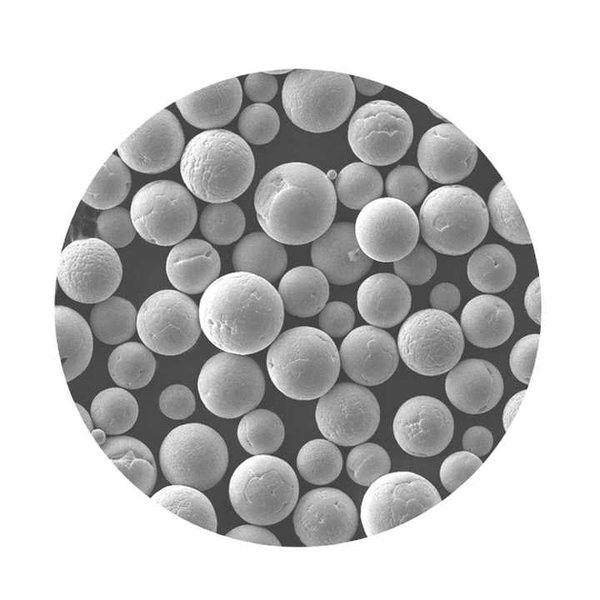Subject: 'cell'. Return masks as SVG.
Returning <instances> with one entry per match:
<instances>
[{"label": "cell", "instance_id": "cell-36", "mask_svg": "<svg viewBox=\"0 0 600 600\" xmlns=\"http://www.w3.org/2000/svg\"><path fill=\"white\" fill-rule=\"evenodd\" d=\"M151 499L182 517L212 532L217 531V517L210 500L197 488L172 484L151 496Z\"/></svg>", "mask_w": 600, "mask_h": 600}, {"label": "cell", "instance_id": "cell-27", "mask_svg": "<svg viewBox=\"0 0 600 600\" xmlns=\"http://www.w3.org/2000/svg\"><path fill=\"white\" fill-rule=\"evenodd\" d=\"M241 103V84L232 78L187 95L179 99L176 106L189 124L210 130L231 122Z\"/></svg>", "mask_w": 600, "mask_h": 600}, {"label": "cell", "instance_id": "cell-10", "mask_svg": "<svg viewBox=\"0 0 600 600\" xmlns=\"http://www.w3.org/2000/svg\"><path fill=\"white\" fill-rule=\"evenodd\" d=\"M197 386L200 399L210 412L232 419L258 406L264 396L265 379L252 358L223 351L202 366Z\"/></svg>", "mask_w": 600, "mask_h": 600}, {"label": "cell", "instance_id": "cell-9", "mask_svg": "<svg viewBox=\"0 0 600 600\" xmlns=\"http://www.w3.org/2000/svg\"><path fill=\"white\" fill-rule=\"evenodd\" d=\"M397 348L403 362L424 376L451 370L464 351V335L449 313L434 309L415 312L402 324Z\"/></svg>", "mask_w": 600, "mask_h": 600}, {"label": "cell", "instance_id": "cell-7", "mask_svg": "<svg viewBox=\"0 0 600 600\" xmlns=\"http://www.w3.org/2000/svg\"><path fill=\"white\" fill-rule=\"evenodd\" d=\"M355 103L352 78L343 73L294 70L282 88V104L297 127L312 133L331 131L350 115Z\"/></svg>", "mask_w": 600, "mask_h": 600}, {"label": "cell", "instance_id": "cell-20", "mask_svg": "<svg viewBox=\"0 0 600 600\" xmlns=\"http://www.w3.org/2000/svg\"><path fill=\"white\" fill-rule=\"evenodd\" d=\"M117 151L122 161L137 172H164L182 157V126L171 111L164 109L124 140Z\"/></svg>", "mask_w": 600, "mask_h": 600}, {"label": "cell", "instance_id": "cell-5", "mask_svg": "<svg viewBox=\"0 0 600 600\" xmlns=\"http://www.w3.org/2000/svg\"><path fill=\"white\" fill-rule=\"evenodd\" d=\"M420 230L436 252L458 256L474 249L485 238L489 213L482 197L463 185L436 188L423 200Z\"/></svg>", "mask_w": 600, "mask_h": 600}, {"label": "cell", "instance_id": "cell-42", "mask_svg": "<svg viewBox=\"0 0 600 600\" xmlns=\"http://www.w3.org/2000/svg\"><path fill=\"white\" fill-rule=\"evenodd\" d=\"M487 209L492 226L500 236L516 244L531 243L524 219L504 181L491 190Z\"/></svg>", "mask_w": 600, "mask_h": 600}, {"label": "cell", "instance_id": "cell-4", "mask_svg": "<svg viewBox=\"0 0 600 600\" xmlns=\"http://www.w3.org/2000/svg\"><path fill=\"white\" fill-rule=\"evenodd\" d=\"M266 365L271 381L285 396L313 400L334 386L340 355L325 332L301 326L283 332L273 341Z\"/></svg>", "mask_w": 600, "mask_h": 600}, {"label": "cell", "instance_id": "cell-25", "mask_svg": "<svg viewBox=\"0 0 600 600\" xmlns=\"http://www.w3.org/2000/svg\"><path fill=\"white\" fill-rule=\"evenodd\" d=\"M356 298L362 318L378 328H390L402 322L412 304L406 282L390 273H377L366 278L359 286Z\"/></svg>", "mask_w": 600, "mask_h": 600}, {"label": "cell", "instance_id": "cell-59", "mask_svg": "<svg viewBox=\"0 0 600 600\" xmlns=\"http://www.w3.org/2000/svg\"><path fill=\"white\" fill-rule=\"evenodd\" d=\"M353 83L358 92L367 96L376 95L384 88L383 84L356 76L353 79Z\"/></svg>", "mask_w": 600, "mask_h": 600}, {"label": "cell", "instance_id": "cell-57", "mask_svg": "<svg viewBox=\"0 0 600 600\" xmlns=\"http://www.w3.org/2000/svg\"><path fill=\"white\" fill-rule=\"evenodd\" d=\"M524 305L530 318L538 325L541 323V293L540 281L536 277L528 286L525 296Z\"/></svg>", "mask_w": 600, "mask_h": 600}, {"label": "cell", "instance_id": "cell-44", "mask_svg": "<svg viewBox=\"0 0 600 600\" xmlns=\"http://www.w3.org/2000/svg\"><path fill=\"white\" fill-rule=\"evenodd\" d=\"M346 468L349 477L355 483L370 486L379 477L389 472L391 460L387 451L380 445L361 443L348 454Z\"/></svg>", "mask_w": 600, "mask_h": 600}, {"label": "cell", "instance_id": "cell-35", "mask_svg": "<svg viewBox=\"0 0 600 600\" xmlns=\"http://www.w3.org/2000/svg\"><path fill=\"white\" fill-rule=\"evenodd\" d=\"M108 370L117 385L138 389L151 381L156 370V360L148 347L138 342H127L111 352Z\"/></svg>", "mask_w": 600, "mask_h": 600}, {"label": "cell", "instance_id": "cell-61", "mask_svg": "<svg viewBox=\"0 0 600 600\" xmlns=\"http://www.w3.org/2000/svg\"><path fill=\"white\" fill-rule=\"evenodd\" d=\"M92 436L96 440V442L101 446L106 441V432L100 428L93 429L91 431Z\"/></svg>", "mask_w": 600, "mask_h": 600}, {"label": "cell", "instance_id": "cell-17", "mask_svg": "<svg viewBox=\"0 0 600 600\" xmlns=\"http://www.w3.org/2000/svg\"><path fill=\"white\" fill-rule=\"evenodd\" d=\"M315 419L321 434L342 446L364 443L377 430L380 406L374 394L364 386L339 383L322 395Z\"/></svg>", "mask_w": 600, "mask_h": 600}, {"label": "cell", "instance_id": "cell-56", "mask_svg": "<svg viewBox=\"0 0 600 600\" xmlns=\"http://www.w3.org/2000/svg\"><path fill=\"white\" fill-rule=\"evenodd\" d=\"M226 536L259 544L281 545L278 538L269 530L254 525H242L236 527L229 531Z\"/></svg>", "mask_w": 600, "mask_h": 600}, {"label": "cell", "instance_id": "cell-60", "mask_svg": "<svg viewBox=\"0 0 600 600\" xmlns=\"http://www.w3.org/2000/svg\"><path fill=\"white\" fill-rule=\"evenodd\" d=\"M76 406L83 418V420L85 421L88 429L90 430V432L93 430V423H92V418L90 417V415L88 414V412L86 411L85 408H83L80 404L76 403Z\"/></svg>", "mask_w": 600, "mask_h": 600}, {"label": "cell", "instance_id": "cell-15", "mask_svg": "<svg viewBox=\"0 0 600 600\" xmlns=\"http://www.w3.org/2000/svg\"><path fill=\"white\" fill-rule=\"evenodd\" d=\"M199 310L186 294L165 289L149 296L137 314V332L150 350L174 356L189 350L201 333Z\"/></svg>", "mask_w": 600, "mask_h": 600}, {"label": "cell", "instance_id": "cell-47", "mask_svg": "<svg viewBox=\"0 0 600 600\" xmlns=\"http://www.w3.org/2000/svg\"><path fill=\"white\" fill-rule=\"evenodd\" d=\"M97 232L113 248L127 246L136 235L130 212L123 207L102 211L97 217Z\"/></svg>", "mask_w": 600, "mask_h": 600}, {"label": "cell", "instance_id": "cell-62", "mask_svg": "<svg viewBox=\"0 0 600 600\" xmlns=\"http://www.w3.org/2000/svg\"><path fill=\"white\" fill-rule=\"evenodd\" d=\"M327 176H328V178L331 180V179H336V177H337V174H336V172H335L334 170H330V171L327 173Z\"/></svg>", "mask_w": 600, "mask_h": 600}, {"label": "cell", "instance_id": "cell-45", "mask_svg": "<svg viewBox=\"0 0 600 600\" xmlns=\"http://www.w3.org/2000/svg\"><path fill=\"white\" fill-rule=\"evenodd\" d=\"M280 120L276 110L265 103L247 106L239 116L238 128L242 137L256 145L269 143L277 135Z\"/></svg>", "mask_w": 600, "mask_h": 600}, {"label": "cell", "instance_id": "cell-37", "mask_svg": "<svg viewBox=\"0 0 600 600\" xmlns=\"http://www.w3.org/2000/svg\"><path fill=\"white\" fill-rule=\"evenodd\" d=\"M138 412L136 399L123 388H107L98 393L91 404L93 423L110 435L130 430L137 420Z\"/></svg>", "mask_w": 600, "mask_h": 600}, {"label": "cell", "instance_id": "cell-16", "mask_svg": "<svg viewBox=\"0 0 600 600\" xmlns=\"http://www.w3.org/2000/svg\"><path fill=\"white\" fill-rule=\"evenodd\" d=\"M361 250L372 260L395 262L409 254L419 238V220L401 200L383 197L364 206L354 224Z\"/></svg>", "mask_w": 600, "mask_h": 600}, {"label": "cell", "instance_id": "cell-50", "mask_svg": "<svg viewBox=\"0 0 600 600\" xmlns=\"http://www.w3.org/2000/svg\"><path fill=\"white\" fill-rule=\"evenodd\" d=\"M195 397L192 391L181 384L166 387L160 394L159 407L168 418L181 420L191 416L195 410Z\"/></svg>", "mask_w": 600, "mask_h": 600}, {"label": "cell", "instance_id": "cell-19", "mask_svg": "<svg viewBox=\"0 0 600 600\" xmlns=\"http://www.w3.org/2000/svg\"><path fill=\"white\" fill-rule=\"evenodd\" d=\"M393 434L400 448L415 457L440 454L454 434V419L439 399L427 395L405 401L393 420Z\"/></svg>", "mask_w": 600, "mask_h": 600}, {"label": "cell", "instance_id": "cell-29", "mask_svg": "<svg viewBox=\"0 0 600 600\" xmlns=\"http://www.w3.org/2000/svg\"><path fill=\"white\" fill-rule=\"evenodd\" d=\"M55 324L65 378L71 381L87 368L93 352V337L85 319L75 310L55 306Z\"/></svg>", "mask_w": 600, "mask_h": 600}, {"label": "cell", "instance_id": "cell-39", "mask_svg": "<svg viewBox=\"0 0 600 600\" xmlns=\"http://www.w3.org/2000/svg\"><path fill=\"white\" fill-rule=\"evenodd\" d=\"M334 188L343 205L357 210L382 195L383 180L373 166L364 162H353L337 174Z\"/></svg>", "mask_w": 600, "mask_h": 600}, {"label": "cell", "instance_id": "cell-11", "mask_svg": "<svg viewBox=\"0 0 600 600\" xmlns=\"http://www.w3.org/2000/svg\"><path fill=\"white\" fill-rule=\"evenodd\" d=\"M130 215L144 240L170 246L180 243L192 232L197 221V206L183 185L171 180H157L145 184L135 193Z\"/></svg>", "mask_w": 600, "mask_h": 600}, {"label": "cell", "instance_id": "cell-3", "mask_svg": "<svg viewBox=\"0 0 600 600\" xmlns=\"http://www.w3.org/2000/svg\"><path fill=\"white\" fill-rule=\"evenodd\" d=\"M255 171L253 152L239 135L225 129L205 130L184 148L180 173L191 194L210 203L242 195Z\"/></svg>", "mask_w": 600, "mask_h": 600}, {"label": "cell", "instance_id": "cell-13", "mask_svg": "<svg viewBox=\"0 0 600 600\" xmlns=\"http://www.w3.org/2000/svg\"><path fill=\"white\" fill-rule=\"evenodd\" d=\"M122 264L118 253L99 238H82L61 252L57 281L63 292L80 303H99L119 287Z\"/></svg>", "mask_w": 600, "mask_h": 600}, {"label": "cell", "instance_id": "cell-6", "mask_svg": "<svg viewBox=\"0 0 600 600\" xmlns=\"http://www.w3.org/2000/svg\"><path fill=\"white\" fill-rule=\"evenodd\" d=\"M228 492L235 512L243 520L273 525L294 509L299 483L295 471L283 459L253 455L234 470Z\"/></svg>", "mask_w": 600, "mask_h": 600}, {"label": "cell", "instance_id": "cell-30", "mask_svg": "<svg viewBox=\"0 0 600 600\" xmlns=\"http://www.w3.org/2000/svg\"><path fill=\"white\" fill-rule=\"evenodd\" d=\"M278 293L289 314L311 317L324 308L329 297V283L317 268L299 266L282 276Z\"/></svg>", "mask_w": 600, "mask_h": 600}, {"label": "cell", "instance_id": "cell-31", "mask_svg": "<svg viewBox=\"0 0 600 600\" xmlns=\"http://www.w3.org/2000/svg\"><path fill=\"white\" fill-rule=\"evenodd\" d=\"M232 263L237 271L276 281L287 266V254L280 242L263 232L246 235L235 246Z\"/></svg>", "mask_w": 600, "mask_h": 600}, {"label": "cell", "instance_id": "cell-21", "mask_svg": "<svg viewBox=\"0 0 600 600\" xmlns=\"http://www.w3.org/2000/svg\"><path fill=\"white\" fill-rule=\"evenodd\" d=\"M345 373L356 383L375 386L396 371L399 354L394 338L375 326H360L348 333L340 347Z\"/></svg>", "mask_w": 600, "mask_h": 600}, {"label": "cell", "instance_id": "cell-48", "mask_svg": "<svg viewBox=\"0 0 600 600\" xmlns=\"http://www.w3.org/2000/svg\"><path fill=\"white\" fill-rule=\"evenodd\" d=\"M394 271L404 282L411 285H422L428 282L437 269L434 252L425 245L419 244L402 259L394 262Z\"/></svg>", "mask_w": 600, "mask_h": 600}, {"label": "cell", "instance_id": "cell-1", "mask_svg": "<svg viewBox=\"0 0 600 600\" xmlns=\"http://www.w3.org/2000/svg\"><path fill=\"white\" fill-rule=\"evenodd\" d=\"M201 329L224 352L248 355L263 350L278 336L284 306L275 287L252 273L218 277L199 303Z\"/></svg>", "mask_w": 600, "mask_h": 600}, {"label": "cell", "instance_id": "cell-14", "mask_svg": "<svg viewBox=\"0 0 600 600\" xmlns=\"http://www.w3.org/2000/svg\"><path fill=\"white\" fill-rule=\"evenodd\" d=\"M347 136L353 153L360 160L386 166L406 154L413 140V124L398 104L374 100L353 114Z\"/></svg>", "mask_w": 600, "mask_h": 600}, {"label": "cell", "instance_id": "cell-24", "mask_svg": "<svg viewBox=\"0 0 600 600\" xmlns=\"http://www.w3.org/2000/svg\"><path fill=\"white\" fill-rule=\"evenodd\" d=\"M445 380L449 401L467 414H482L500 401L504 383L500 371L484 359H467L457 363Z\"/></svg>", "mask_w": 600, "mask_h": 600}, {"label": "cell", "instance_id": "cell-18", "mask_svg": "<svg viewBox=\"0 0 600 600\" xmlns=\"http://www.w3.org/2000/svg\"><path fill=\"white\" fill-rule=\"evenodd\" d=\"M293 524L296 535L306 546L342 543L355 535L358 512L354 502L343 491L317 488L299 500Z\"/></svg>", "mask_w": 600, "mask_h": 600}, {"label": "cell", "instance_id": "cell-26", "mask_svg": "<svg viewBox=\"0 0 600 600\" xmlns=\"http://www.w3.org/2000/svg\"><path fill=\"white\" fill-rule=\"evenodd\" d=\"M221 270L218 252L201 239H187L176 244L166 260V274L179 291L198 294L205 291Z\"/></svg>", "mask_w": 600, "mask_h": 600}, {"label": "cell", "instance_id": "cell-38", "mask_svg": "<svg viewBox=\"0 0 600 600\" xmlns=\"http://www.w3.org/2000/svg\"><path fill=\"white\" fill-rule=\"evenodd\" d=\"M285 428L278 415L267 409L248 412L239 422L237 438L252 455L271 454L282 445Z\"/></svg>", "mask_w": 600, "mask_h": 600}, {"label": "cell", "instance_id": "cell-28", "mask_svg": "<svg viewBox=\"0 0 600 600\" xmlns=\"http://www.w3.org/2000/svg\"><path fill=\"white\" fill-rule=\"evenodd\" d=\"M461 329L473 345L494 348L512 335L514 314L500 297L483 294L472 298L461 313Z\"/></svg>", "mask_w": 600, "mask_h": 600}, {"label": "cell", "instance_id": "cell-54", "mask_svg": "<svg viewBox=\"0 0 600 600\" xmlns=\"http://www.w3.org/2000/svg\"><path fill=\"white\" fill-rule=\"evenodd\" d=\"M430 304L434 309L447 313L457 310L461 303L460 290L452 283L442 282L430 292Z\"/></svg>", "mask_w": 600, "mask_h": 600}, {"label": "cell", "instance_id": "cell-53", "mask_svg": "<svg viewBox=\"0 0 600 600\" xmlns=\"http://www.w3.org/2000/svg\"><path fill=\"white\" fill-rule=\"evenodd\" d=\"M277 88L276 78L269 73L249 74L244 82L247 97L259 103L270 101L276 95Z\"/></svg>", "mask_w": 600, "mask_h": 600}, {"label": "cell", "instance_id": "cell-40", "mask_svg": "<svg viewBox=\"0 0 600 600\" xmlns=\"http://www.w3.org/2000/svg\"><path fill=\"white\" fill-rule=\"evenodd\" d=\"M131 174L128 166L116 155H111L103 164L82 200L95 209L107 210L116 207L128 195Z\"/></svg>", "mask_w": 600, "mask_h": 600}, {"label": "cell", "instance_id": "cell-41", "mask_svg": "<svg viewBox=\"0 0 600 600\" xmlns=\"http://www.w3.org/2000/svg\"><path fill=\"white\" fill-rule=\"evenodd\" d=\"M297 469L304 480L315 485L334 481L342 470V454L325 439H314L302 446L296 458Z\"/></svg>", "mask_w": 600, "mask_h": 600}, {"label": "cell", "instance_id": "cell-51", "mask_svg": "<svg viewBox=\"0 0 600 600\" xmlns=\"http://www.w3.org/2000/svg\"><path fill=\"white\" fill-rule=\"evenodd\" d=\"M539 334H529L518 340L513 346L509 364L517 380L529 384L539 342Z\"/></svg>", "mask_w": 600, "mask_h": 600}, {"label": "cell", "instance_id": "cell-52", "mask_svg": "<svg viewBox=\"0 0 600 600\" xmlns=\"http://www.w3.org/2000/svg\"><path fill=\"white\" fill-rule=\"evenodd\" d=\"M355 323V314L352 308L340 301L328 303L319 315V326L323 332L331 337L347 335Z\"/></svg>", "mask_w": 600, "mask_h": 600}, {"label": "cell", "instance_id": "cell-34", "mask_svg": "<svg viewBox=\"0 0 600 600\" xmlns=\"http://www.w3.org/2000/svg\"><path fill=\"white\" fill-rule=\"evenodd\" d=\"M90 324L101 342L119 344L130 339L137 329L136 309L122 297H109L92 308Z\"/></svg>", "mask_w": 600, "mask_h": 600}, {"label": "cell", "instance_id": "cell-43", "mask_svg": "<svg viewBox=\"0 0 600 600\" xmlns=\"http://www.w3.org/2000/svg\"><path fill=\"white\" fill-rule=\"evenodd\" d=\"M200 230L211 243L228 245L238 240L245 230V215L235 203H214L200 215Z\"/></svg>", "mask_w": 600, "mask_h": 600}, {"label": "cell", "instance_id": "cell-58", "mask_svg": "<svg viewBox=\"0 0 600 600\" xmlns=\"http://www.w3.org/2000/svg\"><path fill=\"white\" fill-rule=\"evenodd\" d=\"M525 393L526 390L520 391L513 395L507 402L503 411V426L505 431L508 430L512 420L514 419Z\"/></svg>", "mask_w": 600, "mask_h": 600}, {"label": "cell", "instance_id": "cell-2", "mask_svg": "<svg viewBox=\"0 0 600 600\" xmlns=\"http://www.w3.org/2000/svg\"><path fill=\"white\" fill-rule=\"evenodd\" d=\"M336 192L327 174L304 162L270 170L259 182L254 207L267 235L288 245L316 240L331 226Z\"/></svg>", "mask_w": 600, "mask_h": 600}, {"label": "cell", "instance_id": "cell-23", "mask_svg": "<svg viewBox=\"0 0 600 600\" xmlns=\"http://www.w3.org/2000/svg\"><path fill=\"white\" fill-rule=\"evenodd\" d=\"M311 259L328 281L348 285L358 281L371 268L370 259L360 248L354 224L338 222L313 241Z\"/></svg>", "mask_w": 600, "mask_h": 600}, {"label": "cell", "instance_id": "cell-49", "mask_svg": "<svg viewBox=\"0 0 600 600\" xmlns=\"http://www.w3.org/2000/svg\"><path fill=\"white\" fill-rule=\"evenodd\" d=\"M482 465V460L468 452L459 451L449 455L441 464L440 481L449 492H454Z\"/></svg>", "mask_w": 600, "mask_h": 600}, {"label": "cell", "instance_id": "cell-8", "mask_svg": "<svg viewBox=\"0 0 600 600\" xmlns=\"http://www.w3.org/2000/svg\"><path fill=\"white\" fill-rule=\"evenodd\" d=\"M229 461L224 439L213 428L187 423L172 429L159 450L162 473L172 484L207 490L226 472Z\"/></svg>", "mask_w": 600, "mask_h": 600}, {"label": "cell", "instance_id": "cell-55", "mask_svg": "<svg viewBox=\"0 0 600 600\" xmlns=\"http://www.w3.org/2000/svg\"><path fill=\"white\" fill-rule=\"evenodd\" d=\"M462 446L465 451L478 457L485 456L493 447V435L484 426H472L465 431Z\"/></svg>", "mask_w": 600, "mask_h": 600}, {"label": "cell", "instance_id": "cell-12", "mask_svg": "<svg viewBox=\"0 0 600 600\" xmlns=\"http://www.w3.org/2000/svg\"><path fill=\"white\" fill-rule=\"evenodd\" d=\"M441 501L436 487L423 476L396 471L375 480L366 491L360 519L366 536H373L429 510Z\"/></svg>", "mask_w": 600, "mask_h": 600}, {"label": "cell", "instance_id": "cell-32", "mask_svg": "<svg viewBox=\"0 0 600 600\" xmlns=\"http://www.w3.org/2000/svg\"><path fill=\"white\" fill-rule=\"evenodd\" d=\"M116 467L143 493L152 492L157 478L155 460L150 449L130 436L106 439L100 446Z\"/></svg>", "mask_w": 600, "mask_h": 600}, {"label": "cell", "instance_id": "cell-33", "mask_svg": "<svg viewBox=\"0 0 600 600\" xmlns=\"http://www.w3.org/2000/svg\"><path fill=\"white\" fill-rule=\"evenodd\" d=\"M516 272L513 255L499 244H487L478 248L467 263L470 283L485 293H498L507 289L514 281Z\"/></svg>", "mask_w": 600, "mask_h": 600}, {"label": "cell", "instance_id": "cell-22", "mask_svg": "<svg viewBox=\"0 0 600 600\" xmlns=\"http://www.w3.org/2000/svg\"><path fill=\"white\" fill-rule=\"evenodd\" d=\"M477 158L476 145L451 123L428 129L417 149L422 172L441 184H452L469 176Z\"/></svg>", "mask_w": 600, "mask_h": 600}, {"label": "cell", "instance_id": "cell-46", "mask_svg": "<svg viewBox=\"0 0 600 600\" xmlns=\"http://www.w3.org/2000/svg\"><path fill=\"white\" fill-rule=\"evenodd\" d=\"M387 194L411 206L420 204L426 197L428 182L422 171L415 166L400 165L387 175Z\"/></svg>", "mask_w": 600, "mask_h": 600}]
</instances>
